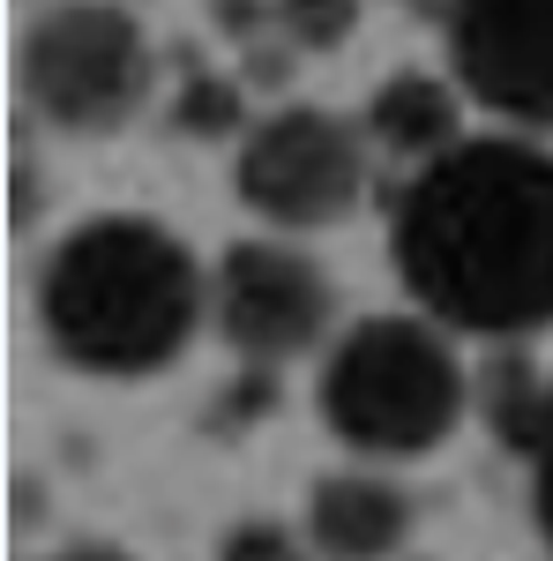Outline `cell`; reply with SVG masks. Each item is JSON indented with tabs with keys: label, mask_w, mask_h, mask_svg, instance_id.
<instances>
[{
	"label": "cell",
	"mask_w": 553,
	"mask_h": 561,
	"mask_svg": "<svg viewBox=\"0 0 553 561\" xmlns=\"http://www.w3.org/2000/svg\"><path fill=\"white\" fill-rule=\"evenodd\" d=\"M210 314V270L142 210L68 225L38 262V330L76 375L142 382L195 345Z\"/></svg>",
	"instance_id": "obj_2"
},
{
	"label": "cell",
	"mask_w": 553,
	"mask_h": 561,
	"mask_svg": "<svg viewBox=\"0 0 553 561\" xmlns=\"http://www.w3.org/2000/svg\"><path fill=\"white\" fill-rule=\"evenodd\" d=\"M367 128H352L330 105H277L232 150V195L269 232H330L367 195Z\"/></svg>",
	"instance_id": "obj_5"
},
{
	"label": "cell",
	"mask_w": 553,
	"mask_h": 561,
	"mask_svg": "<svg viewBox=\"0 0 553 561\" xmlns=\"http://www.w3.org/2000/svg\"><path fill=\"white\" fill-rule=\"evenodd\" d=\"M210 322L247 367H285V359H307V352L330 337L337 285L285 232L232 240L210 270Z\"/></svg>",
	"instance_id": "obj_6"
},
{
	"label": "cell",
	"mask_w": 553,
	"mask_h": 561,
	"mask_svg": "<svg viewBox=\"0 0 553 561\" xmlns=\"http://www.w3.org/2000/svg\"><path fill=\"white\" fill-rule=\"evenodd\" d=\"M68 561H128V554H120V547H76Z\"/></svg>",
	"instance_id": "obj_13"
},
{
	"label": "cell",
	"mask_w": 553,
	"mask_h": 561,
	"mask_svg": "<svg viewBox=\"0 0 553 561\" xmlns=\"http://www.w3.org/2000/svg\"><path fill=\"white\" fill-rule=\"evenodd\" d=\"M269 15H277V38L299 53H337L359 31V0H277Z\"/></svg>",
	"instance_id": "obj_10"
},
{
	"label": "cell",
	"mask_w": 553,
	"mask_h": 561,
	"mask_svg": "<svg viewBox=\"0 0 553 561\" xmlns=\"http://www.w3.org/2000/svg\"><path fill=\"white\" fill-rule=\"evenodd\" d=\"M150 83L158 53L128 0H45L15 45V90L60 135H120Z\"/></svg>",
	"instance_id": "obj_4"
},
{
	"label": "cell",
	"mask_w": 553,
	"mask_h": 561,
	"mask_svg": "<svg viewBox=\"0 0 553 561\" xmlns=\"http://www.w3.org/2000/svg\"><path fill=\"white\" fill-rule=\"evenodd\" d=\"M389 270L412 314L479 345L553 330V150L539 135H464L389 203Z\"/></svg>",
	"instance_id": "obj_1"
},
{
	"label": "cell",
	"mask_w": 553,
	"mask_h": 561,
	"mask_svg": "<svg viewBox=\"0 0 553 561\" xmlns=\"http://www.w3.org/2000/svg\"><path fill=\"white\" fill-rule=\"evenodd\" d=\"M359 128H367V142H375L382 158H404V165L419 173V165L449 158V150L464 142V90L426 76V68H396V76L367 98Z\"/></svg>",
	"instance_id": "obj_9"
},
{
	"label": "cell",
	"mask_w": 553,
	"mask_h": 561,
	"mask_svg": "<svg viewBox=\"0 0 553 561\" xmlns=\"http://www.w3.org/2000/svg\"><path fill=\"white\" fill-rule=\"evenodd\" d=\"M412 539V494L382 465L322 472L307 494V547L322 561H389Z\"/></svg>",
	"instance_id": "obj_8"
},
{
	"label": "cell",
	"mask_w": 553,
	"mask_h": 561,
	"mask_svg": "<svg viewBox=\"0 0 553 561\" xmlns=\"http://www.w3.org/2000/svg\"><path fill=\"white\" fill-rule=\"evenodd\" d=\"M314 404H322V427L352 449V465H419L464 427L471 375L441 322L359 314L322 352Z\"/></svg>",
	"instance_id": "obj_3"
},
{
	"label": "cell",
	"mask_w": 553,
	"mask_h": 561,
	"mask_svg": "<svg viewBox=\"0 0 553 561\" xmlns=\"http://www.w3.org/2000/svg\"><path fill=\"white\" fill-rule=\"evenodd\" d=\"M217 561H307V539H292V524L247 517L217 539Z\"/></svg>",
	"instance_id": "obj_11"
},
{
	"label": "cell",
	"mask_w": 553,
	"mask_h": 561,
	"mask_svg": "<svg viewBox=\"0 0 553 561\" xmlns=\"http://www.w3.org/2000/svg\"><path fill=\"white\" fill-rule=\"evenodd\" d=\"M531 486H539V531H546V547H553V389H546L539 442H531Z\"/></svg>",
	"instance_id": "obj_12"
},
{
	"label": "cell",
	"mask_w": 553,
	"mask_h": 561,
	"mask_svg": "<svg viewBox=\"0 0 553 561\" xmlns=\"http://www.w3.org/2000/svg\"><path fill=\"white\" fill-rule=\"evenodd\" d=\"M441 38L471 105L553 135V0H441Z\"/></svg>",
	"instance_id": "obj_7"
}]
</instances>
